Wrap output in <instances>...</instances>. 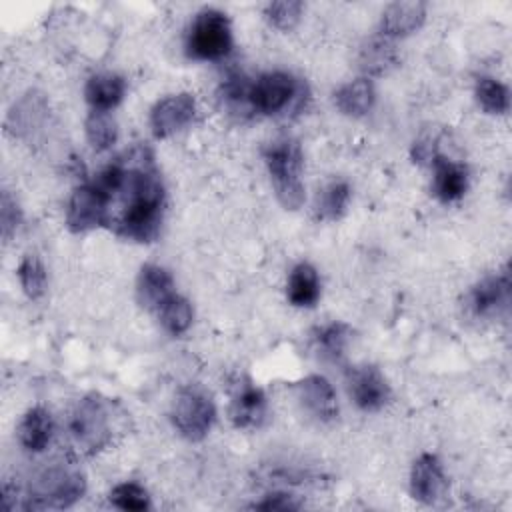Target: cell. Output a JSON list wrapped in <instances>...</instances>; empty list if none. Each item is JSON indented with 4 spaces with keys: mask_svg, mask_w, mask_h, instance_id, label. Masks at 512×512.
Masks as SVG:
<instances>
[{
    "mask_svg": "<svg viewBox=\"0 0 512 512\" xmlns=\"http://www.w3.org/2000/svg\"><path fill=\"white\" fill-rule=\"evenodd\" d=\"M110 208L106 194L94 184L78 186L66 206V226L70 232H88L108 226Z\"/></svg>",
    "mask_w": 512,
    "mask_h": 512,
    "instance_id": "cell-7",
    "label": "cell"
},
{
    "mask_svg": "<svg viewBox=\"0 0 512 512\" xmlns=\"http://www.w3.org/2000/svg\"><path fill=\"white\" fill-rule=\"evenodd\" d=\"M426 20V4L418 0L390 4L380 22L384 38H400L416 32Z\"/></svg>",
    "mask_w": 512,
    "mask_h": 512,
    "instance_id": "cell-16",
    "label": "cell"
},
{
    "mask_svg": "<svg viewBox=\"0 0 512 512\" xmlns=\"http://www.w3.org/2000/svg\"><path fill=\"white\" fill-rule=\"evenodd\" d=\"M108 498L116 508L128 510V512H142L150 506L148 492L136 482H122L114 486Z\"/></svg>",
    "mask_w": 512,
    "mask_h": 512,
    "instance_id": "cell-28",
    "label": "cell"
},
{
    "mask_svg": "<svg viewBox=\"0 0 512 512\" xmlns=\"http://www.w3.org/2000/svg\"><path fill=\"white\" fill-rule=\"evenodd\" d=\"M86 130V138L90 142V146L98 152L108 150L116 138H118V128H116V120L110 116V112H100V110H92L86 118L84 124Z\"/></svg>",
    "mask_w": 512,
    "mask_h": 512,
    "instance_id": "cell-24",
    "label": "cell"
},
{
    "mask_svg": "<svg viewBox=\"0 0 512 512\" xmlns=\"http://www.w3.org/2000/svg\"><path fill=\"white\" fill-rule=\"evenodd\" d=\"M264 162L268 166L278 202L286 210H298L304 204L302 184V150L300 144L288 136L270 142L264 148Z\"/></svg>",
    "mask_w": 512,
    "mask_h": 512,
    "instance_id": "cell-2",
    "label": "cell"
},
{
    "mask_svg": "<svg viewBox=\"0 0 512 512\" xmlns=\"http://www.w3.org/2000/svg\"><path fill=\"white\" fill-rule=\"evenodd\" d=\"M434 178H432V192L434 196L444 202L460 200L468 190V168L462 162H454L442 154H438L432 164Z\"/></svg>",
    "mask_w": 512,
    "mask_h": 512,
    "instance_id": "cell-14",
    "label": "cell"
},
{
    "mask_svg": "<svg viewBox=\"0 0 512 512\" xmlns=\"http://www.w3.org/2000/svg\"><path fill=\"white\" fill-rule=\"evenodd\" d=\"M394 62H396L394 46L388 44L386 40H374L372 44H368V48L362 54L364 70L374 72V74H382Z\"/></svg>",
    "mask_w": 512,
    "mask_h": 512,
    "instance_id": "cell-30",
    "label": "cell"
},
{
    "mask_svg": "<svg viewBox=\"0 0 512 512\" xmlns=\"http://www.w3.org/2000/svg\"><path fill=\"white\" fill-rule=\"evenodd\" d=\"M126 94V82L118 74H94L88 78L84 88V98L92 106V110L110 112L116 108Z\"/></svg>",
    "mask_w": 512,
    "mask_h": 512,
    "instance_id": "cell-18",
    "label": "cell"
},
{
    "mask_svg": "<svg viewBox=\"0 0 512 512\" xmlns=\"http://www.w3.org/2000/svg\"><path fill=\"white\" fill-rule=\"evenodd\" d=\"M446 488V476L434 454H422L410 470V494L422 504L436 502Z\"/></svg>",
    "mask_w": 512,
    "mask_h": 512,
    "instance_id": "cell-12",
    "label": "cell"
},
{
    "mask_svg": "<svg viewBox=\"0 0 512 512\" xmlns=\"http://www.w3.org/2000/svg\"><path fill=\"white\" fill-rule=\"evenodd\" d=\"M300 92L294 76L288 72L262 74L250 88V106L260 114H276L284 110Z\"/></svg>",
    "mask_w": 512,
    "mask_h": 512,
    "instance_id": "cell-8",
    "label": "cell"
},
{
    "mask_svg": "<svg viewBox=\"0 0 512 512\" xmlns=\"http://www.w3.org/2000/svg\"><path fill=\"white\" fill-rule=\"evenodd\" d=\"M374 98H376V94H374V84L370 78L350 80L344 86H340L338 92L334 94V102H336L338 110L352 118L366 116L370 112V108L374 106Z\"/></svg>",
    "mask_w": 512,
    "mask_h": 512,
    "instance_id": "cell-20",
    "label": "cell"
},
{
    "mask_svg": "<svg viewBox=\"0 0 512 512\" xmlns=\"http://www.w3.org/2000/svg\"><path fill=\"white\" fill-rule=\"evenodd\" d=\"M350 202V186L344 180H332L326 184L316 198V216L320 220H338Z\"/></svg>",
    "mask_w": 512,
    "mask_h": 512,
    "instance_id": "cell-22",
    "label": "cell"
},
{
    "mask_svg": "<svg viewBox=\"0 0 512 512\" xmlns=\"http://www.w3.org/2000/svg\"><path fill=\"white\" fill-rule=\"evenodd\" d=\"M94 184L106 194L108 208L120 200V210L110 222L118 236L136 242L156 240L162 226L164 184L146 146H136L108 164Z\"/></svg>",
    "mask_w": 512,
    "mask_h": 512,
    "instance_id": "cell-1",
    "label": "cell"
},
{
    "mask_svg": "<svg viewBox=\"0 0 512 512\" xmlns=\"http://www.w3.org/2000/svg\"><path fill=\"white\" fill-rule=\"evenodd\" d=\"M174 292V278L172 274L158 266V264H144L140 268L136 280V300L142 308L158 312L160 306L172 296Z\"/></svg>",
    "mask_w": 512,
    "mask_h": 512,
    "instance_id": "cell-13",
    "label": "cell"
},
{
    "mask_svg": "<svg viewBox=\"0 0 512 512\" xmlns=\"http://www.w3.org/2000/svg\"><path fill=\"white\" fill-rule=\"evenodd\" d=\"M286 294L290 304L298 308H312L320 298V280L316 268L308 262L296 264L288 276Z\"/></svg>",
    "mask_w": 512,
    "mask_h": 512,
    "instance_id": "cell-21",
    "label": "cell"
},
{
    "mask_svg": "<svg viewBox=\"0 0 512 512\" xmlns=\"http://www.w3.org/2000/svg\"><path fill=\"white\" fill-rule=\"evenodd\" d=\"M158 318H160V324L164 326V330L172 336H180L184 334L190 324H192V318H194V312H192V306L190 302L180 296V294H172L162 306L160 310L156 312Z\"/></svg>",
    "mask_w": 512,
    "mask_h": 512,
    "instance_id": "cell-23",
    "label": "cell"
},
{
    "mask_svg": "<svg viewBox=\"0 0 512 512\" xmlns=\"http://www.w3.org/2000/svg\"><path fill=\"white\" fill-rule=\"evenodd\" d=\"M476 100L486 114H504L510 106L508 88L490 76L476 82Z\"/></svg>",
    "mask_w": 512,
    "mask_h": 512,
    "instance_id": "cell-26",
    "label": "cell"
},
{
    "mask_svg": "<svg viewBox=\"0 0 512 512\" xmlns=\"http://www.w3.org/2000/svg\"><path fill=\"white\" fill-rule=\"evenodd\" d=\"M314 340L324 358L338 362L344 356L346 344L350 340V326H346L344 322L326 324V326L318 328Z\"/></svg>",
    "mask_w": 512,
    "mask_h": 512,
    "instance_id": "cell-25",
    "label": "cell"
},
{
    "mask_svg": "<svg viewBox=\"0 0 512 512\" xmlns=\"http://www.w3.org/2000/svg\"><path fill=\"white\" fill-rule=\"evenodd\" d=\"M296 390H298V398L302 400V404L318 420L330 422L338 416L336 392L324 376H320V374L306 376L304 380H300L296 384Z\"/></svg>",
    "mask_w": 512,
    "mask_h": 512,
    "instance_id": "cell-15",
    "label": "cell"
},
{
    "mask_svg": "<svg viewBox=\"0 0 512 512\" xmlns=\"http://www.w3.org/2000/svg\"><path fill=\"white\" fill-rule=\"evenodd\" d=\"M196 116V100L188 92L172 94L154 104L150 110V128L156 138H168L186 128Z\"/></svg>",
    "mask_w": 512,
    "mask_h": 512,
    "instance_id": "cell-9",
    "label": "cell"
},
{
    "mask_svg": "<svg viewBox=\"0 0 512 512\" xmlns=\"http://www.w3.org/2000/svg\"><path fill=\"white\" fill-rule=\"evenodd\" d=\"M348 390L354 404L364 412H376L390 400V384L376 366H358L348 374Z\"/></svg>",
    "mask_w": 512,
    "mask_h": 512,
    "instance_id": "cell-10",
    "label": "cell"
},
{
    "mask_svg": "<svg viewBox=\"0 0 512 512\" xmlns=\"http://www.w3.org/2000/svg\"><path fill=\"white\" fill-rule=\"evenodd\" d=\"M268 416V404L264 392L250 380L236 384L230 400V420L236 428L254 430L264 424Z\"/></svg>",
    "mask_w": 512,
    "mask_h": 512,
    "instance_id": "cell-11",
    "label": "cell"
},
{
    "mask_svg": "<svg viewBox=\"0 0 512 512\" xmlns=\"http://www.w3.org/2000/svg\"><path fill=\"white\" fill-rule=\"evenodd\" d=\"M216 418V408L206 390L200 386H186L174 400L172 422L174 428L192 442L202 440Z\"/></svg>",
    "mask_w": 512,
    "mask_h": 512,
    "instance_id": "cell-6",
    "label": "cell"
},
{
    "mask_svg": "<svg viewBox=\"0 0 512 512\" xmlns=\"http://www.w3.org/2000/svg\"><path fill=\"white\" fill-rule=\"evenodd\" d=\"M86 492V478L80 470L68 466H54L44 470L30 486L24 508H68Z\"/></svg>",
    "mask_w": 512,
    "mask_h": 512,
    "instance_id": "cell-4",
    "label": "cell"
},
{
    "mask_svg": "<svg viewBox=\"0 0 512 512\" xmlns=\"http://www.w3.org/2000/svg\"><path fill=\"white\" fill-rule=\"evenodd\" d=\"M22 222V212L16 204V200L4 192L2 200H0V226H2V238L8 242L12 238V234L16 232V228Z\"/></svg>",
    "mask_w": 512,
    "mask_h": 512,
    "instance_id": "cell-31",
    "label": "cell"
},
{
    "mask_svg": "<svg viewBox=\"0 0 512 512\" xmlns=\"http://www.w3.org/2000/svg\"><path fill=\"white\" fill-rule=\"evenodd\" d=\"M510 278L508 274H492L482 278L470 292V308L476 316H494L508 306Z\"/></svg>",
    "mask_w": 512,
    "mask_h": 512,
    "instance_id": "cell-17",
    "label": "cell"
},
{
    "mask_svg": "<svg viewBox=\"0 0 512 512\" xmlns=\"http://www.w3.org/2000/svg\"><path fill=\"white\" fill-rule=\"evenodd\" d=\"M18 280L30 300H38L46 292V270L36 254H26L18 264Z\"/></svg>",
    "mask_w": 512,
    "mask_h": 512,
    "instance_id": "cell-27",
    "label": "cell"
},
{
    "mask_svg": "<svg viewBox=\"0 0 512 512\" xmlns=\"http://www.w3.org/2000/svg\"><path fill=\"white\" fill-rule=\"evenodd\" d=\"M232 28L224 12L204 8L196 14L188 38L186 52L194 60H222L232 50Z\"/></svg>",
    "mask_w": 512,
    "mask_h": 512,
    "instance_id": "cell-5",
    "label": "cell"
},
{
    "mask_svg": "<svg viewBox=\"0 0 512 512\" xmlns=\"http://www.w3.org/2000/svg\"><path fill=\"white\" fill-rule=\"evenodd\" d=\"M112 410L98 394L84 396L70 414L68 432L72 444L82 454H94L112 440Z\"/></svg>",
    "mask_w": 512,
    "mask_h": 512,
    "instance_id": "cell-3",
    "label": "cell"
},
{
    "mask_svg": "<svg viewBox=\"0 0 512 512\" xmlns=\"http://www.w3.org/2000/svg\"><path fill=\"white\" fill-rule=\"evenodd\" d=\"M54 434V422L46 408H30L18 424V440L30 452H42L50 444Z\"/></svg>",
    "mask_w": 512,
    "mask_h": 512,
    "instance_id": "cell-19",
    "label": "cell"
},
{
    "mask_svg": "<svg viewBox=\"0 0 512 512\" xmlns=\"http://www.w3.org/2000/svg\"><path fill=\"white\" fill-rule=\"evenodd\" d=\"M302 8L304 4L300 0H278L266 6L264 16L274 28L292 30L302 16Z\"/></svg>",
    "mask_w": 512,
    "mask_h": 512,
    "instance_id": "cell-29",
    "label": "cell"
},
{
    "mask_svg": "<svg viewBox=\"0 0 512 512\" xmlns=\"http://www.w3.org/2000/svg\"><path fill=\"white\" fill-rule=\"evenodd\" d=\"M256 510H280V512H286V510H298L300 504L290 496V494H284V492H274V494H268L262 502L254 504Z\"/></svg>",
    "mask_w": 512,
    "mask_h": 512,
    "instance_id": "cell-32",
    "label": "cell"
}]
</instances>
